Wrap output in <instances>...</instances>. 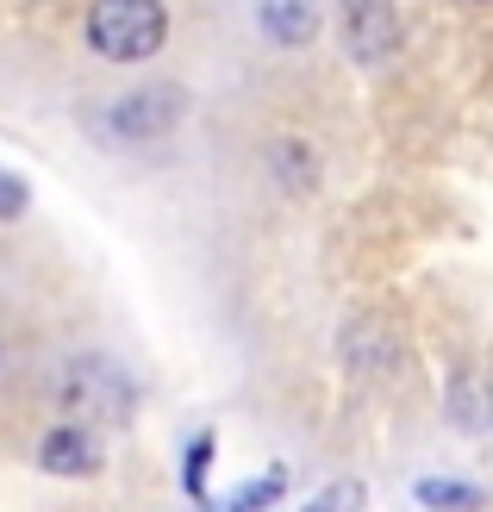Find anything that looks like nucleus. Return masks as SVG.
<instances>
[{
    "instance_id": "10",
    "label": "nucleus",
    "mask_w": 493,
    "mask_h": 512,
    "mask_svg": "<svg viewBox=\"0 0 493 512\" xmlns=\"http://www.w3.org/2000/svg\"><path fill=\"white\" fill-rule=\"evenodd\" d=\"M213 450H219L213 431H200V438L188 444V463H181V488H188L194 500H206V469H213Z\"/></svg>"
},
{
    "instance_id": "4",
    "label": "nucleus",
    "mask_w": 493,
    "mask_h": 512,
    "mask_svg": "<svg viewBox=\"0 0 493 512\" xmlns=\"http://www.w3.org/2000/svg\"><path fill=\"white\" fill-rule=\"evenodd\" d=\"M175 119H181V94H175V88H144V94H125V100H113V113H107L113 138H132V144L163 138Z\"/></svg>"
},
{
    "instance_id": "9",
    "label": "nucleus",
    "mask_w": 493,
    "mask_h": 512,
    "mask_svg": "<svg viewBox=\"0 0 493 512\" xmlns=\"http://www.w3.org/2000/svg\"><path fill=\"white\" fill-rule=\"evenodd\" d=\"M450 419L462 431L493 425V388H487V381H456V388H450Z\"/></svg>"
},
{
    "instance_id": "7",
    "label": "nucleus",
    "mask_w": 493,
    "mask_h": 512,
    "mask_svg": "<svg viewBox=\"0 0 493 512\" xmlns=\"http://www.w3.org/2000/svg\"><path fill=\"white\" fill-rule=\"evenodd\" d=\"M412 500H419L425 512H481L487 488H475V481H450V475H425L419 488H412Z\"/></svg>"
},
{
    "instance_id": "6",
    "label": "nucleus",
    "mask_w": 493,
    "mask_h": 512,
    "mask_svg": "<svg viewBox=\"0 0 493 512\" xmlns=\"http://www.w3.org/2000/svg\"><path fill=\"white\" fill-rule=\"evenodd\" d=\"M263 32L281 50H300L319 38V7L313 0H263Z\"/></svg>"
},
{
    "instance_id": "11",
    "label": "nucleus",
    "mask_w": 493,
    "mask_h": 512,
    "mask_svg": "<svg viewBox=\"0 0 493 512\" xmlns=\"http://www.w3.org/2000/svg\"><path fill=\"white\" fill-rule=\"evenodd\" d=\"M362 500H369V488H362V481H331V488H319L300 512H362Z\"/></svg>"
},
{
    "instance_id": "8",
    "label": "nucleus",
    "mask_w": 493,
    "mask_h": 512,
    "mask_svg": "<svg viewBox=\"0 0 493 512\" xmlns=\"http://www.w3.org/2000/svg\"><path fill=\"white\" fill-rule=\"evenodd\" d=\"M281 494H288V469H263L256 481H244V488H231L213 512H269Z\"/></svg>"
},
{
    "instance_id": "1",
    "label": "nucleus",
    "mask_w": 493,
    "mask_h": 512,
    "mask_svg": "<svg viewBox=\"0 0 493 512\" xmlns=\"http://www.w3.org/2000/svg\"><path fill=\"white\" fill-rule=\"evenodd\" d=\"M169 38V7L163 0H94L88 7V44L107 63H144Z\"/></svg>"
},
{
    "instance_id": "12",
    "label": "nucleus",
    "mask_w": 493,
    "mask_h": 512,
    "mask_svg": "<svg viewBox=\"0 0 493 512\" xmlns=\"http://www.w3.org/2000/svg\"><path fill=\"white\" fill-rule=\"evenodd\" d=\"M25 207H32V188H25L19 182V175H7V169H0V219H25Z\"/></svg>"
},
{
    "instance_id": "13",
    "label": "nucleus",
    "mask_w": 493,
    "mask_h": 512,
    "mask_svg": "<svg viewBox=\"0 0 493 512\" xmlns=\"http://www.w3.org/2000/svg\"><path fill=\"white\" fill-rule=\"evenodd\" d=\"M475 7H481V0H475Z\"/></svg>"
},
{
    "instance_id": "2",
    "label": "nucleus",
    "mask_w": 493,
    "mask_h": 512,
    "mask_svg": "<svg viewBox=\"0 0 493 512\" xmlns=\"http://www.w3.org/2000/svg\"><path fill=\"white\" fill-rule=\"evenodd\" d=\"M57 394L75 419H94V425L100 419H132V406H138L132 375H125L113 356H75L57 381Z\"/></svg>"
},
{
    "instance_id": "3",
    "label": "nucleus",
    "mask_w": 493,
    "mask_h": 512,
    "mask_svg": "<svg viewBox=\"0 0 493 512\" xmlns=\"http://www.w3.org/2000/svg\"><path fill=\"white\" fill-rule=\"evenodd\" d=\"M344 44L356 63H381L400 44V13L394 0H344Z\"/></svg>"
},
{
    "instance_id": "5",
    "label": "nucleus",
    "mask_w": 493,
    "mask_h": 512,
    "mask_svg": "<svg viewBox=\"0 0 493 512\" xmlns=\"http://www.w3.org/2000/svg\"><path fill=\"white\" fill-rule=\"evenodd\" d=\"M38 463L50 475H69V481H88L100 469V456H94V438L82 425H57V431H44V444H38Z\"/></svg>"
}]
</instances>
